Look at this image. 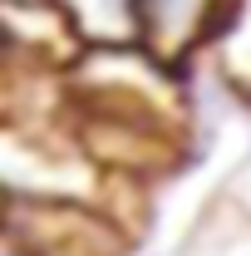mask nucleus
Here are the masks:
<instances>
[{
  "label": "nucleus",
  "mask_w": 251,
  "mask_h": 256,
  "mask_svg": "<svg viewBox=\"0 0 251 256\" xmlns=\"http://www.w3.org/2000/svg\"><path fill=\"white\" fill-rule=\"evenodd\" d=\"M5 242L25 256H133V232L98 202L5 197Z\"/></svg>",
  "instance_id": "nucleus-1"
},
{
  "label": "nucleus",
  "mask_w": 251,
  "mask_h": 256,
  "mask_svg": "<svg viewBox=\"0 0 251 256\" xmlns=\"http://www.w3.org/2000/svg\"><path fill=\"white\" fill-rule=\"evenodd\" d=\"M232 0H138V50L168 74L207 60Z\"/></svg>",
  "instance_id": "nucleus-2"
},
{
  "label": "nucleus",
  "mask_w": 251,
  "mask_h": 256,
  "mask_svg": "<svg viewBox=\"0 0 251 256\" xmlns=\"http://www.w3.org/2000/svg\"><path fill=\"white\" fill-rule=\"evenodd\" d=\"M5 34H10L5 60L50 69V74H74L79 60L89 54L50 0H5Z\"/></svg>",
  "instance_id": "nucleus-3"
},
{
  "label": "nucleus",
  "mask_w": 251,
  "mask_h": 256,
  "mask_svg": "<svg viewBox=\"0 0 251 256\" xmlns=\"http://www.w3.org/2000/svg\"><path fill=\"white\" fill-rule=\"evenodd\" d=\"M79 34V44L94 50H138V0H50Z\"/></svg>",
  "instance_id": "nucleus-4"
},
{
  "label": "nucleus",
  "mask_w": 251,
  "mask_h": 256,
  "mask_svg": "<svg viewBox=\"0 0 251 256\" xmlns=\"http://www.w3.org/2000/svg\"><path fill=\"white\" fill-rule=\"evenodd\" d=\"M207 64L222 79V89L251 104V0H232L217 40L207 50Z\"/></svg>",
  "instance_id": "nucleus-5"
},
{
  "label": "nucleus",
  "mask_w": 251,
  "mask_h": 256,
  "mask_svg": "<svg viewBox=\"0 0 251 256\" xmlns=\"http://www.w3.org/2000/svg\"><path fill=\"white\" fill-rule=\"evenodd\" d=\"M192 256H251V217L232 202H217L192 236Z\"/></svg>",
  "instance_id": "nucleus-6"
},
{
  "label": "nucleus",
  "mask_w": 251,
  "mask_h": 256,
  "mask_svg": "<svg viewBox=\"0 0 251 256\" xmlns=\"http://www.w3.org/2000/svg\"><path fill=\"white\" fill-rule=\"evenodd\" d=\"M226 202H232V207H242V212L251 217V153H246V162H242V172L232 178V188H226Z\"/></svg>",
  "instance_id": "nucleus-7"
},
{
  "label": "nucleus",
  "mask_w": 251,
  "mask_h": 256,
  "mask_svg": "<svg viewBox=\"0 0 251 256\" xmlns=\"http://www.w3.org/2000/svg\"><path fill=\"white\" fill-rule=\"evenodd\" d=\"M5 256H25V252H20V246H10V242H5Z\"/></svg>",
  "instance_id": "nucleus-8"
}]
</instances>
